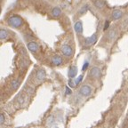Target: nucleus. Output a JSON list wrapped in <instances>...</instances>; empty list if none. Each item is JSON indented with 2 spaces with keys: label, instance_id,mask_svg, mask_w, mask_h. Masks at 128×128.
Here are the masks:
<instances>
[{
  "label": "nucleus",
  "instance_id": "1",
  "mask_svg": "<svg viewBox=\"0 0 128 128\" xmlns=\"http://www.w3.org/2000/svg\"><path fill=\"white\" fill-rule=\"evenodd\" d=\"M8 23L13 28H20L22 25V19L19 16H12L8 19Z\"/></svg>",
  "mask_w": 128,
  "mask_h": 128
},
{
  "label": "nucleus",
  "instance_id": "2",
  "mask_svg": "<svg viewBox=\"0 0 128 128\" xmlns=\"http://www.w3.org/2000/svg\"><path fill=\"white\" fill-rule=\"evenodd\" d=\"M79 94L84 97H87L92 94V89L89 85H83L79 90Z\"/></svg>",
  "mask_w": 128,
  "mask_h": 128
},
{
  "label": "nucleus",
  "instance_id": "3",
  "mask_svg": "<svg viewBox=\"0 0 128 128\" xmlns=\"http://www.w3.org/2000/svg\"><path fill=\"white\" fill-rule=\"evenodd\" d=\"M61 52H62V53L65 56H68V57H70L73 54L72 48L69 45H63L61 47Z\"/></svg>",
  "mask_w": 128,
  "mask_h": 128
},
{
  "label": "nucleus",
  "instance_id": "4",
  "mask_svg": "<svg viewBox=\"0 0 128 128\" xmlns=\"http://www.w3.org/2000/svg\"><path fill=\"white\" fill-rule=\"evenodd\" d=\"M90 75L91 77H93L94 78H99L100 77V69L97 67H94L91 69L90 71Z\"/></svg>",
  "mask_w": 128,
  "mask_h": 128
},
{
  "label": "nucleus",
  "instance_id": "5",
  "mask_svg": "<svg viewBox=\"0 0 128 128\" xmlns=\"http://www.w3.org/2000/svg\"><path fill=\"white\" fill-rule=\"evenodd\" d=\"M38 45L36 42H29L28 43V49L32 53H36L38 50Z\"/></svg>",
  "mask_w": 128,
  "mask_h": 128
},
{
  "label": "nucleus",
  "instance_id": "6",
  "mask_svg": "<svg viewBox=\"0 0 128 128\" xmlns=\"http://www.w3.org/2000/svg\"><path fill=\"white\" fill-rule=\"evenodd\" d=\"M97 41V36L95 34H94L93 36H91L89 38H85V44L88 45H94V43H96Z\"/></svg>",
  "mask_w": 128,
  "mask_h": 128
},
{
  "label": "nucleus",
  "instance_id": "7",
  "mask_svg": "<svg viewBox=\"0 0 128 128\" xmlns=\"http://www.w3.org/2000/svg\"><path fill=\"white\" fill-rule=\"evenodd\" d=\"M78 74V68L76 67V66H72L70 67V69L69 70V77L70 78H75L76 76Z\"/></svg>",
  "mask_w": 128,
  "mask_h": 128
},
{
  "label": "nucleus",
  "instance_id": "8",
  "mask_svg": "<svg viewBox=\"0 0 128 128\" xmlns=\"http://www.w3.org/2000/svg\"><path fill=\"white\" fill-rule=\"evenodd\" d=\"M36 78L38 80H43V79H45V71L42 69L38 70L37 74H36Z\"/></svg>",
  "mask_w": 128,
  "mask_h": 128
},
{
  "label": "nucleus",
  "instance_id": "9",
  "mask_svg": "<svg viewBox=\"0 0 128 128\" xmlns=\"http://www.w3.org/2000/svg\"><path fill=\"white\" fill-rule=\"evenodd\" d=\"M74 28H75V31L78 34H81L83 32V24H82L81 22H76L75 26H74Z\"/></svg>",
  "mask_w": 128,
  "mask_h": 128
},
{
  "label": "nucleus",
  "instance_id": "10",
  "mask_svg": "<svg viewBox=\"0 0 128 128\" xmlns=\"http://www.w3.org/2000/svg\"><path fill=\"white\" fill-rule=\"evenodd\" d=\"M62 61H63L62 58L61 56H58V55L53 57V59H52V62H53L54 65H61V64L62 63Z\"/></svg>",
  "mask_w": 128,
  "mask_h": 128
},
{
  "label": "nucleus",
  "instance_id": "11",
  "mask_svg": "<svg viewBox=\"0 0 128 128\" xmlns=\"http://www.w3.org/2000/svg\"><path fill=\"white\" fill-rule=\"evenodd\" d=\"M122 15H123V13H122L121 11H119V10H115L112 13L113 18H114L115 20L120 19V18L122 17Z\"/></svg>",
  "mask_w": 128,
  "mask_h": 128
},
{
  "label": "nucleus",
  "instance_id": "12",
  "mask_svg": "<svg viewBox=\"0 0 128 128\" xmlns=\"http://www.w3.org/2000/svg\"><path fill=\"white\" fill-rule=\"evenodd\" d=\"M52 14H53V17H59L61 14V11L59 7H54L53 11H52Z\"/></svg>",
  "mask_w": 128,
  "mask_h": 128
},
{
  "label": "nucleus",
  "instance_id": "13",
  "mask_svg": "<svg viewBox=\"0 0 128 128\" xmlns=\"http://www.w3.org/2000/svg\"><path fill=\"white\" fill-rule=\"evenodd\" d=\"M94 5H95V6H96L97 8H99V9H101V8L104 7V2H103L102 0H95Z\"/></svg>",
  "mask_w": 128,
  "mask_h": 128
},
{
  "label": "nucleus",
  "instance_id": "14",
  "mask_svg": "<svg viewBox=\"0 0 128 128\" xmlns=\"http://www.w3.org/2000/svg\"><path fill=\"white\" fill-rule=\"evenodd\" d=\"M87 11H88V6L87 5H84V6H83L79 9L78 13H79V14H84V13H85Z\"/></svg>",
  "mask_w": 128,
  "mask_h": 128
},
{
  "label": "nucleus",
  "instance_id": "15",
  "mask_svg": "<svg viewBox=\"0 0 128 128\" xmlns=\"http://www.w3.org/2000/svg\"><path fill=\"white\" fill-rule=\"evenodd\" d=\"M7 37H8V33L5 29H1V31H0V38H1V40L6 39Z\"/></svg>",
  "mask_w": 128,
  "mask_h": 128
},
{
  "label": "nucleus",
  "instance_id": "16",
  "mask_svg": "<svg viewBox=\"0 0 128 128\" xmlns=\"http://www.w3.org/2000/svg\"><path fill=\"white\" fill-rule=\"evenodd\" d=\"M11 85H12V88H13V89H17L20 85L19 80H13V81L12 82V84H11Z\"/></svg>",
  "mask_w": 128,
  "mask_h": 128
},
{
  "label": "nucleus",
  "instance_id": "17",
  "mask_svg": "<svg viewBox=\"0 0 128 128\" xmlns=\"http://www.w3.org/2000/svg\"><path fill=\"white\" fill-rule=\"evenodd\" d=\"M116 31L115 30H110V31L108 33V38L109 39H113V38H115L116 37Z\"/></svg>",
  "mask_w": 128,
  "mask_h": 128
},
{
  "label": "nucleus",
  "instance_id": "18",
  "mask_svg": "<svg viewBox=\"0 0 128 128\" xmlns=\"http://www.w3.org/2000/svg\"><path fill=\"white\" fill-rule=\"evenodd\" d=\"M82 79H83V75H80L79 77H78V78L76 79V84H80L82 81Z\"/></svg>",
  "mask_w": 128,
  "mask_h": 128
},
{
  "label": "nucleus",
  "instance_id": "19",
  "mask_svg": "<svg viewBox=\"0 0 128 128\" xmlns=\"http://www.w3.org/2000/svg\"><path fill=\"white\" fill-rule=\"evenodd\" d=\"M4 123H5V116H4V114H1L0 115V124L3 125Z\"/></svg>",
  "mask_w": 128,
  "mask_h": 128
},
{
  "label": "nucleus",
  "instance_id": "20",
  "mask_svg": "<svg viewBox=\"0 0 128 128\" xmlns=\"http://www.w3.org/2000/svg\"><path fill=\"white\" fill-rule=\"evenodd\" d=\"M69 86H70V87H72V88L75 87V86H76V85H75L76 83H74V82L72 81L71 79H69Z\"/></svg>",
  "mask_w": 128,
  "mask_h": 128
},
{
  "label": "nucleus",
  "instance_id": "21",
  "mask_svg": "<svg viewBox=\"0 0 128 128\" xmlns=\"http://www.w3.org/2000/svg\"><path fill=\"white\" fill-rule=\"evenodd\" d=\"M88 66H89V64H88V62L86 61V62H84V66H83V71H84L85 69H87V68H88Z\"/></svg>",
  "mask_w": 128,
  "mask_h": 128
},
{
  "label": "nucleus",
  "instance_id": "22",
  "mask_svg": "<svg viewBox=\"0 0 128 128\" xmlns=\"http://www.w3.org/2000/svg\"><path fill=\"white\" fill-rule=\"evenodd\" d=\"M109 21H106V22H105V25H104V29L106 30L107 28H109Z\"/></svg>",
  "mask_w": 128,
  "mask_h": 128
},
{
  "label": "nucleus",
  "instance_id": "23",
  "mask_svg": "<svg viewBox=\"0 0 128 128\" xmlns=\"http://www.w3.org/2000/svg\"><path fill=\"white\" fill-rule=\"evenodd\" d=\"M71 94V90L69 88V86H66V94Z\"/></svg>",
  "mask_w": 128,
  "mask_h": 128
}]
</instances>
